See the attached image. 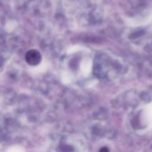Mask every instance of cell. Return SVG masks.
Segmentation results:
<instances>
[{"mask_svg":"<svg viewBox=\"0 0 152 152\" xmlns=\"http://www.w3.org/2000/svg\"><path fill=\"white\" fill-rule=\"evenodd\" d=\"M25 60L31 65H37L41 61V55L37 50H30L25 54Z\"/></svg>","mask_w":152,"mask_h":152,"instance_id":"1","label":"cell"},{"mask_svg":"<svg viewBox=\"0 0 152 152\" xmlns=\"http://www.w3.org/2000/svg\"><path fill=\"white\" fill-rule=\"evenodd\" d=\"M99 152H109V150L107 149V148H106V147H103L102 148H101Z\"/></svg>","mask_w":152,"mask_h":152,"instance_id":"2","label":"cell"}]
</instances>
